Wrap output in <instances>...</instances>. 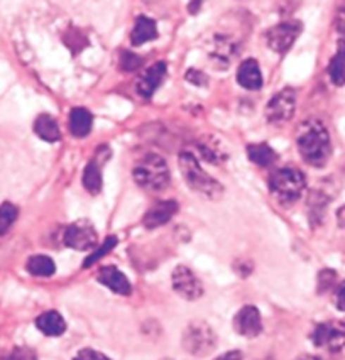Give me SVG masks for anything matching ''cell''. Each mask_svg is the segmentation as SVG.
Segmentation results:
<instances>
[{"label": "cell", "mask_w": 345, "mask_h": 360, "mask_svg": "<svg viewBox=\"0 0 345 360\" xmlns=\"http://www.w3.org/2000/svg\"><path fill=\"white\" fill-rule=\"evenodd\" d=\"M296 144L305 162L315 167L325 165L332 154L330 134L318 120H308L301 125Z\"/></svg>", "instance_id": "1"}, {"label": "cell", "mask_w": 345, "mask_h": 360, "mask_svg": "<svg viewBox=\"0 0 345 360\" xmlns=\"http://www.w3.org/2000/svg\"><path fill=\"white\" fill-rule=\"evenodd\" d=\"M180 169H182L187 185L196 193L207 196L210 200L220 198L222 193H224V188H222L220 183L205 173L203 167L200 166V162L196 161V158L192 153L180 154Z\"/></svg>", "instance_id": "2"}, {"label": "cell", "mask_w": 345, "mask_h": 360, "mask_svg": "<svg viewBox=\"0 0 345 360\" xmlns=\"http://www.w3.org/2000/svg\"><path fill=\"white\" fill-rule=\"evenodd\" d=\"M134 179L147 191H163L170 183V169L166 161L158 154H149L137 162L132 171Z\"/></svg>", "instance_id": "3"}, {"label": "cell", "mask_w": 345, "mask_h": 360, "mask_svg": "<svg viewBox=\"0 0 345 360\" xmlns=\"http://www.w3.org/2000/svg\"><path fill=\"white\" fill-rule=\"evenodd\" d=\"M306 188L305 174L294 167H283L269 178V190L280 203H293L303 195Z\"/></svg>", "instance_id": "4"}, {"label": "cell", "mask_w": 345, "mask_h": 360, "mask_svg": "<svg viewBox=\"0 0 345 360\" xmlns=\"http://www.w3.org/2000/svg\"><path fill=\"white\" fill-rule=\"evenodd\" d=\"M217 337L213 333V330L210 328L203 321H195L184 330L183 333V347L184 350H188L193 355H207L215 349Z\"/></svg>", "instance_id": "5"}, {"label": "cell", "mask_w": 345, "mask_h": 360, "mask_svg": "<svg viewBox=\"0 0 345 360\" xmlns=\"http://www.w3.org/2000/svg\"><path fill=\"white\" fill-rule=\"evenodd\" d=\"M294 108H296V94L291 88H284L266 105V119L271 124L288 122L294 114Z\"/></svg>", "instance_id": "6"}, {"label": "cell", "mask_w": 345, "mask_h": 360, "mask_svg": "<svg viewBox=\"0 0 345 360\" xmlns=\"http://www.w3.org/2000/svg\"><path fill=\"white\" fill-rule=\"evenodd\" d=\"M311 340L320 349H325L328 352H339L345 347V323L339 321H328L322 323L315 328Z\"/></svg>", "instance_id": "7"}, {"label": "cell", "mask_w": 345, "mask_h": 360, "mask_svg": "<svg viewBox=\"0 0 345 360\" xmlns=\"http://www.w3.org/2000/svg\"><path fill=\"white\" fill-rule=\"evenodd\" d=\"M96 238L99 237H96L94 225L87 220H78L65 230L63 242H65V245H68L70 249L90 250L96 247Z\"/></svg>", "instance_id": "8"}, {"label": "cell", "mask_w": 345, "mask_h": 360, "mask_svg": "<svg viewBox=\"0 0 345 360\" xmlns=\"http://www.w3.org/2000/svg\"><path fill=\"white\" fill-rule=\"evenodd\" d=\"M171 283L172 290L184 300H199L203 295V286H201L200 279L187 266H178L172 271Z\"/></svg>", "instance_id": "9"}, {"label": "cell", "mask_w": 345, "mask_h": 360, "mask_svg": "<svg viewBox=\"0 0 345 360\" xmlns=\"http://www.w3.org/2000/svg\"><path fill=\"white\" fill-rule=\"evenodd\" d=\"M300 32H301V26L296 22L277 24V26L271 27L268 31L266 34L268 46L272 49V51L283 54L291 48Z\"/></svg>", "instance_id": "10"}, {"label": "cell", "mask_w": 345, "mask_h": 360, "mask_svg": "<svg viewBox=\"0 0 345 360\" xmlns=\"http://www.w3.org/2000/svg\"><path fill=\"white\" fill-rule=\"evenodd\" d=\"M234 328L235 332L242 335V337H258V335L263 332V320H261L259 309L252 307V304L244 307L234 318Z\"/></svg>", "instance_id": "11"}, {"label": "cell", "mask_w": 345, "mask_h": 360, "mask_svg": "<svg viewBox=\"0 0 345 360\" xmlns=\"http://www.w3.org/2000/svg\"><path fill=\"white\" fill-rule=\"evenodd\" d=\"M176 212H178V203L171 202V200H168V202L156 203L146 212L144 220H142L144 221V227L146 229L161 227V225L168 224V221H170L172 217L176 215Z\"/></svg>", "instance_id": "12"}, {"label": "cell", "mask_w": 345, "mask_h": 360, "mask_svg": "<svg viewBox=\"0 0 345 360\" xmlns=\"http://www.w3.org/2000/svg\"><path fill=\"white\" fill-rule=\"evenodd\" d=\"M96 279H99L100 284L107 286L108 290L117 292V295L127 296L130 295V291H132V286H130L129 279L125 278V274L120 273V271L113 266L102 267L99 276H96Z\"/></svg>", "instance_id": "13"}, {"label": "cell", "mask_w": 345, "mask_h": 360, "mask_svg": "<svg viewBox=\"0 0 345 360\" xmlns=\"http://www.w3.org/2000/svg\"><path fill=\"white\" fill-rule=\"evenodd\" d=\"M164 77H166V65L164 63H156L151 68H147L146 73L137 82L139 95L144 98L153 97L156 88L161 85Z\"/></svg>", "instance_id": "14"}, {"label": "cell", "mask_w": 345, "mask_h": 360, "mask_svg": "<svg viewBox=\"0 0 345 360\" xmlns=\"http://www.w3.org/2000/svg\"><path fill=\"white\" fill-rule=\"evenodd\" d=\"M237 82L239 85L246 88V90H259L263 86V73L258 61L246 60L239 66L237 71Z\"/></svg>", "instance_id": "15"}, {"label": "cell", "mask_w": 345, "mask_h": 360, "mask_svg": "<svg viewBox=\"0 0 345 360\" xmlns=\"http://www.w3.org/2000/svg\"><path fill=\"white\" fill-rule=\"evenodd\" d=\"M36 326L46 337H60L66 332V321L58 311H46L37 316Z\"/></svg>", "instance_id": "16"}, {"label": "cell", "mask_w": 345, "mask_h": 360, "mask_svg": "<svg viewBox=\"0 0 345 360\" xmlns=\"http://www.w3.org/2000/svg\"><path fill=\"white\" fill-rule=\"evenodd\" d=\"M156 37H158V27H156L154 20L146 18V15L137 18L136 24H134L132 34H130V41H132V44L141 46L156 39Z\"/></svg>", "instance_id": "17"}, {"label": "cell", "mask_w": 345, "mask_h": 360, "mask_svg": "<svg viewBox=\"0 0 345 360\" xmlns=\"http://www.w3.org/2000/svg\"><path fill=\"white\" fill-rule=\"evenodd\" d=\"M94 117L83 107H77L70 114V131L75 137H85L92 131Z\"/></svg>", "instance_id": "18"}, {"label": "cell", "mask_w": 345, "mask_h": 360, "mask_svg": "<svg viewBox=\"0 0 345 360\" xmlns=\"http://www.w3.org/2000/svg\"><path fill=\"white\" fill-rule=\"evenodd\" d=\"M34 132L37 134V137L46 142H56L60 141L61 132L60 127H58V122L53 119L51 115H39L34 122Z\"/></svg>", "instance_id": "19"}, {"label": "cell", "mask_w": 345, "mask_h": 360, "mask_svg": "<svg viewBox=\"0 0 345 360\" xmlns=\"http://www.w3.org/2000/svg\"><path fill=\"white\" fill-rule=\"evenodd\" d=\"M27 271L32 276H39V278H49L56 271L53 259L48 255H32L27 261Z\"/></svg>", "instance_id": "20"}, {"label": "cell", "mask_w": 345, "mask_h": 360, "mask_svg": "<svg viewBox=\"0 0 345 360\" xmlns=\"http://www.w3.org/2000/svg\"><path fill=\"white\" fill-rule=\"evenodd\" d=\"M247 156H249V159L254 162V165H258L261 167L271 166L277 159L276 153L269 148L268 144L249 146V148H247Z\"/></svg>", "instance_id": "21"}, {"label": "cell", "mask_w": 345, "mask_h": 360, "mask_svg": "<svg viewBox=\"0 0 345 360\" xmlns=\"http://www.w3.org/2000/svg\"><path fill=\"white\" fill-rule=\"evenodd\" d=\"M328 75L337 86L345 85V44H340L339 51L332 58L328 66Z\"/></svg>", "instance_id": "22"}, {"label": "cell", "mask_w": 345, "mask_h": 360, "mask_svg": "<svg viewBox=\"0 0 345 360\" xmlns=\"http://www.w3.org/2000/svg\"><path fill=\"white\" fill-rule=\"evenodd\" d=\"M83 186L87 188L88 193L96 195L102 190V171H100L99 165L95 161L88 162L85 167V173H83Z\"/></svg>", "instance_id": "23"}, {"label": "cell", "mask_w": 345, "mask_h": 360, "mask_svg": "<svg viewBox=\"0 0 345 360\" xmlns=\"http://www.w3.org/2000/svg\"><path fill=\"white\" fill-rule=\"evenodd\" d=\"M18 215H19L18 208H15L12 203L0 205V237L6 236V233L9 232V229L14 225Z\"/></svg>", "instance_id": "24"}, {"label": "cell", "mask_w": 345, "mask_h": 360, "mask_svg": "<svg viewBox=\"0 0 345 360\" xmlns=\"http://www.w3.org/2000/svg\"><path fill=\"white\" fill-rule=\"evenodd\" d=\"M117 245V238L115 237H108L105 238V242L102 245L99 247V249L95 250V252H92L88 257L85 259V262H83V267H90L92 264H95L96 261H100V259L104 257V255H107L111 250L113 249V247Z\"/></svg>", "instance_id": "25"}, {"label": "cell", "mask_w": 345, "mask_h": 360, "mask_svg": "<svg viewBox=\"0 0 345 360\" xmlns=\"http://www.w3.org/2000/svg\"><path fill=\"white\" fill-rule=\"evenodd\" d=\"M0 360H37V355L34 350L27 349V347H18V349H14L9 355Z\"/></svg>", "instance_id": "26"}, {"label": "cell", "mask_w": 345, "mask_h": 360, "mask_svg": "<svg viewBox=\"0 0 345 360\" xmlns=\"http://www.w3.org/2000/svg\"><path fill=\"white\" fill-rule=\"evenodd\" d=\"M122 70L124 71H132V70H137L139 66L142 65V60L136 54H130V53H124V56H122Z\"/></svg>", "instance_id": "27"}, {"label": "cell", "mask_w": 345, "mask_h": 360, "mask_svg": "<svg viewBox=\"0 0 345 360\" xmlns=\"http://www.w3.org/2000/svg\"><path fill=\"white\" fill-rule=\"evenodd\" d=\"M73 360H112V359H108L107 355L100 354V352H96V350L83 349V350H80L77 355H75Z\"/></svg>", "instance_id": "28"}, {"label": "cell", "mask_w": 345, "mask_h": 360, "mask_svg": "<svg viewBox=\"0 0 345 360\" xmlns=\"http://www.w3.org/2000/svg\"><path fill=\"white\" fill-rule=\"evenodd\" d=\"M335 304L340 311H345V281L337 288L335 291Z\"/></svg>", "instance_id": "29"}, {"label": "cell", "mask_w": 345, "mask_h": 360, "mask_svg": "<svg viewBox=\"0 0 345 360\" xmlns=\"http://www.w3.org/2000/svg\"><path fill=\"white\" fill-rule=\"evenodd\" d=\"M335 278H337V276H335L334 271H332V274L328 276V279H327V271H323V273L320 274V290H322V291H325L327 288H330L332 284H334Z\"/></svg>", "instance_id": "30"}, {"label": "cell", "mask_w": 345, "mask_h": 360, "mask_svg": "<svg viewBox=\"0 0 345 360\" xmlns=\"http://www.w3.org/2000/svg\"><path fill=\"white\" fill-rule=\"evenodd\" d=\"M337 29L345 36V6L340 7L339 14H337Z\"/></svg>", "instance_id": "31"}, {"label": "cell", "mask_w": 345, "mask_h": 360, "mask_svg": "<svg viewBox=\"0 0 345 360\" xmlns=\"http://www.w3.org/2000/svg\"><path fill=\"white\" fill-rule=\"evenodd\" d=\"M215 360H242V354L239 350H232V352H227V354L220 355Z\"/></svg>", "instance_id": "32"}, {"label": "cell", "mask_w": 345, "mask_h": 360, "mask_svg": "<svg viewBox=\"0 0 345 360\" xmlns=\"http://www.w3.org/2000/svg\"><path fill=\"white\" fill-rule=\"evenodd\" d=\"M337 220H339V225L340 227H345V207H342L337 213Z\"/></svg>", "instance_id": "33"}, {"label": "cell", "mask_w": 345, "mask_h": 360, "mask_svg": "<svg viewBox=\"0 0 345 360\" xmlns=\"http://www.w3.org/2000/svg\"><path fill=\"white\" fill-rule=\"evenodd\" d=\"M296 360H320V359L315 357V355H301V357H298Z\"/></svg>", "instance_id": "34"}, {"label": "cell", "mask_w": 345, "mask_h": 360, "mask_svg": "<svg viewBox=\"0 0 345 360\" xmlns=\"http://www.w3.org/2000/svg\"><path fill=\"white\" fill-rule=\"evenodd\" d=\"M163 360H171V359H163Z\"/></svg>", "instance_id": "35"}]
</instances>
